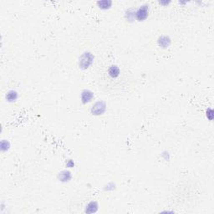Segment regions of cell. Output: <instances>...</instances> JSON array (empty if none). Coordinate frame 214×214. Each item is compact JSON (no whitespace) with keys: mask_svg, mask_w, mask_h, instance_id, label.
Returning a JSON list of instances; mask_svg holds the SVG:
<instances>
[{"mask_svg":"<svg viewBox=\"0 0 214 214\" xmlns=\"http://www.w3.org/2000/svg\"><path fill=\"white\" fill-rule=\"evenodd\" d=\"M93 61V56L90 53H85L80 59V65L83 69H86Z\"/></svg>","mask_w":214,"mask_h":214,"instance_id":"obj_1","label":"cell"},{"mask_svg":"<svg viewBox=\"0 0 214 214\" xmlns=\"http://www.w3.org/2000/svg\"><path fill=\"white\" fill-rule=\"evenodd\" d=\"M148 5H143L139 8V10L136 12L135 15H136V19L139 21H142V20L146 19L148 17Z\"/></svg>","mask_w":214,"mask_h":214,"instance_id":"obj_2","label":"cell"},{"mask_svg":"<svg viewBox=\"0 0 214 214\" xmlns=\"http://www.w3.org/2000/svg\"><path fill=\"white\" fill-rule=\"evenodd\" d=\"M105 110H106V104L103 101H99L94 104L91 111L94 115H100L105 111Z\"/></svg>","mask_w":214,"mask_h":214,"instance_id":"obj_3","label":"cell"},{"mask_svg":"<svg viewBox=\"0 0 214 214\" xmlns=\"http://www.w3.org/2000/svg\"><path fill=\"white\" fill-rule=\"evenodd\" d=\"M93 98V93L90 92V90H85L82 93V101L83 103H87L90 102Z\"/></svg>","mask_w":214,"mask_h":214,"instance_id":"obj_4","label":"cell"},{"mask_svg":"<svg viewBox=\"0 0 214 214\" xmlns=\"http://www.w3.org/2000/svg\"><path fill=\"white\" fill-rule=\"evenodd\" d=\"M119 73H120V69L119 68L115 65H113L109 69V74L111 77H117L119 75Z\"/></svg>","mask_w":214,"mask_h":214,"instance_id":"obj_5","label":"cell"},{"mask_svg":"<svg viewBox=\"0 0 214 214\" xmlns=\"http://www.w3.org/2000/svg\"><path fill=\"white\" fill-rule=\"evenodd\" d=\"M98 5L101 8H109L111 5V2L110 1H106V0L100 1V2H98Z\"/></svg>","mask_w":214,"mask_h":214,"instance_id":"obj_6","label":"cell"},{"mask_svg":"<svg viewBox=\"0 0 214 214\" xmlns=\"http://www.w3.org/2000/svg\"><path fill=\"white\" fill-rule=\"evenodd\" d=\"M6 97L9 101H13L14 100H16V98H17V93L15 91H10V92L8 93Z\"/></svg>","mask_w":214,"mask_h":214,"instance_id":"obj_7","label":"cell"},{"mask_svg":"<svg viewBox=\"0 0 214 214\" xmlns=\"http://www.w3.org/2000/svg\"><path fill=\"white\" fill-rule=\"evenodd\" d=\"M163 43L165 44H164V48H165V47H167L169 44H170V40H169L167 37H162V38H160V45H161Z\"/></svg>","mask_w":214,"mask_h":214,"instance_id":"obj_8","label":"cell"}]
</instances>
